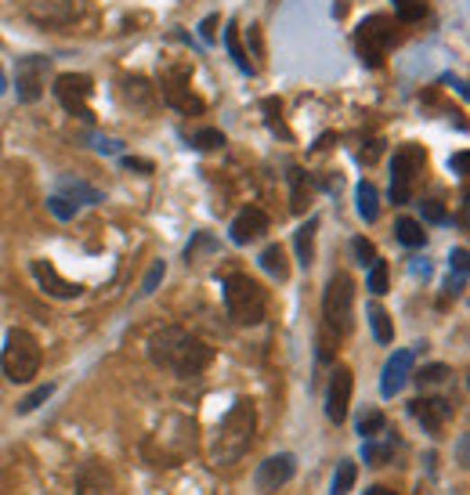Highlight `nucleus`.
<instances>
[{"instance_id":"11","label":"nucleus","mask_w":470,"mask_h":495,"mask_svg":"<svg viewBox=\"0 0 470 495\" xmlns=\"http://www.w3.org/2000/svg\"><path fill=\"white\" fill-rule=\"evenodd\" d=\"M26 15L37 26H73L84 15L80 0H26Z\"/></svg>"},{"instance_id":"1","label":"nucleus","mask_w":470,"mask_h":495,"mask_svg":"<svg viewBox=\"0 0 470 495\" xmlns=\"http://www.w3.org/2000/svg\"><path fill=\"white\" fill-rule=\"evenodd\" d=\"M149 358H152V365L170 369L181 380H192L213 362V347L181 326H163L149 337Z\"/></svg>"},{"instance_id":"37","label":"nucleus","mask_w":470,"mask_h":495,"mask_svg":"<svg viewBox=\"0 0 470 495\" xmlns=\"http://www.w3.org/2000/svg\"><path fill=\"white\" fill-rule=\"evenodd\" d=\"M48 210H51L59 220H69V217H77V202H69V199H66V195H59V192L48 199Z\"/></svg>"},{"instance_id":"41","label":"nucleus","mask_w":470,"mask_h":495,"mask_svg":"<svg viewBox=\"0 0 470 495\" xmlns=\"http://www.w3.org/2000/svg\"><path fill=\"white\" fill-rule=\"evenodd\" d=\"M463 272H456V275H448V283H445V297H459V290H463Z\"/></svg>"},{"instance_id":"6","label":"nucleus","mask_w":470,"mask_h":495,"mask_svg":"<svg viewBox=\"0 0 470 495\" xmlns=\"http://www.w3.org/2000/svg\"><path fill=\"white\" fill-rule=\"evenodd\" d=\"M355 326V283L351 275L337 272L322 293V329L333 337H348Z\"/></svg>"},{"instance_id":"16","label":"nucleus","mask_w":470,"mask_h":495,"mask_svg":"<svg viewBox=\"0 0 470 495\" xmlns=\"http://www.w3.org/2000/svg\"><path fill=\"white\" fill-rule=\"evenodd\" d=\"M409 412L423 423V430L438 434L452 416V401L448 398H416V401H409Z\"/></svg>"},{"instance_id":"28","label":"nucleus","mask_w":470,"mask_h":495,"mask_svg":"<svg viewBox=\"0 0 470 495\" xmlns=\"http://www.w3.org/2000/svg\"><path fill=\"white\" fill-rule=\"evenodd\" d=\"M384 430H387V416H384L380 409H366V412L358 416V434H362V441L380 437Z\"/></svg>"},{"instance_id":"26","label":"nucleus","mask_w":470,"mask_h":495,"mask_svg":"<svg viewBox=\"0 0 470 495\" xmlns=\"http://www.w3.org/2000/svg\"><path fill=\"white\" fill-rule=\"evenodd\" d=\"M224 48H228V55L235 58V66H240L243 73H254V62H250V55L243 51V40H240V26H235V22H231V26L224 30Z\"/></svg>"},{"instance_id":"23","label":"nucleus","mask_w":470,"mask_h":495,"mask_svg":"<svg viewBox=\"0 0 470 495\" xmlns=\"http://www.w3.org/2000/svg\"><path fill=\"white\" fill-rule=\"evenodd\" d=\"M394 235H398L402 246H409V250H420V246H427V231H423V224L412 220V217H398Z\"/></svg>"},{"instance_id":"48","label":"nucleus","mask_w":470,"mask_h":495,"mask_svg":"<svg viewBox=\"0 0 470 495\" xmlns=\"http://www.w3.org/2000/svg\"><path fill=\"white\" fill-rule=\"evenodd\" d=\"M0 94H5V73H0Z\"/></svg>"},{"instance_id":"39","label":"nucleus","mask_w":470,"mask_h":495,"mask_svg":"<svg viewBox=\"0 0 470 495\" xmlns=\"http://www.w3.org/2000/svg\"><path fill=\"white\" fill-rule=\"evenodd\" d=\"M265 112H268V123H272V130H283V134H286V127H283V105H279V98H265Z\"/></svg>"},{"instance_id":"9","label":"nucleus","mask_w":470,"mask_h":495,"mask_svg":"<svg viewBox=\"0 0 470 495\" xmlns=\"http://www.w3.org/2000/svg\"><path fill=\"white\" fill-rule=\"evenodd\" d=\"M188 69L185 66H167L163 73H159V94H163V102L167 105H174L177 112H185V116H192V112H203L206 105H203V98H195L192 94V87H188Z\"/></svg>"},{"instance_id":"19","label":"nucleus","mask_w":470,"mask_h":495,"mask_svg":"<svg viewBox=\"0 0 470 495\" xmlns=\"http://www.w3.org/2000/svg\"><path fill=\"white\" fill-rule=\"evenodd\" d=\"M120 87H123V98H127L131 105H138L141 112H152V105H156V91H152V84H149L145 76H123Z\"/></svg>"},{"instance_id":"15","label":"nucleus","mask_w":470,"mask_h":495,"mask_svg":"<svg viewBox=\"0 0 470 495\" xmlns=\"http://www.w3.org/2000/svg\"><path fill=\"white\" fill-rule=\"evenodd\" d=\"M265 231H268V213H265V210H258V206H247L240 217L231 220V228H228V235H231V242H235V246L258 242Z\"/></svg>"},{"instance_id":"42","label":"nucleus","mask_w":470,"mask_h":495,"mask_svg":"<svg viewBox=\"0 0 470 495\" xmlns=\"http://www.w3.org/2000/svg\"><path fill=\"white\" fill-rule=\"evenodd\" d=\"M448 265H452L456 272H463V275H466V250H463V246H459V250H452V257H448Z\"/></svg>"},{"instance_id":"45","label":"nucleus","mask_w":470,"mask_h":495,"mask_svg":"<svg viewBox=\"0 0 470 495\" xmlns=\"http://www.w3.org/2000/svg\"><path fill=\"white\" fill-rule=\"evenodd\" d=\"M448 166H452L456 174H463V170H466V152H456V156L448 159Z\"/></svg>"},{"instance_id":"24","label":"nucleus","mask_w":470,"mask_h":495,"mask_svg":"<svg viewBox=\"0 0 470 495\" xmlns=\"http://www.w3.org/2000/svg\"><path fill=\"white\" fill-rule=\"evenodd\" d=\"M261 268H265L272 279H279V283L290 279V261H286V250H283V246H268V250L261 254Z\"/></svg>"},{"instance_id":"14","label":"nucleus","mask_w":470,"mask_h":495,"mask_svg":"<svg viewBox=\"0 0 470 495\" xmlns=\"http://www.w3.org/2000/svg\"><path fill=\"white\" fill-rule=\"evenodd\" d=\"M30 272H33L37 286H41L48 297H55V301H77V297L84 293V286H80V283L62 279V275H59V268H55V265H48V261H33V265H30Z\"/></svg>"},{"instance_id":"44","label":"nucleus","mask_w":470,"mask_h":495,"mask_svg":"<svg viewBox=\"0 0 470 495\" xmlns=\"http://www.w3.org/2000/svg\"><path fill=\"white\" fill-rule=\"evenodd\" d=\"M123 166H131V170H152V163H149V159H134V156H127V159H123Z\"/></svg>"},{"instance_id":"47","label":"nucleus","mask_w":470,"mask_h":495,"mask_svg":"<svg viewBox=\"0 0 470 495\" xmlns=\"http://www.w3.org/2000/svg\"><path fill=\"white\" fill-rule=\"evenodd\" d=\"M459 466H466V437H459Z\"/></svg>"},{"instance_id":"18","label":"nucleus","mask_w":470,"mask_h":495,"mask_svg":"<svg viewBox=\"0 0 470 495\" xmlns=\"http://www.w3.org/2000/svg\"><path fill=\"white\" fill-rule=\"evenodd\" d=\"M409 373H412V351H394L384 365V376H380V394L384 398H394L405 383H409Z\"/></svg>"},{"instance_id":"4","label":"nucleus","mask_w":470,"mask_h":495,"mask_svg":"<svg viewBox=\"0 0 470 495\" xmlns=\"http://www.w3.org/2000/svg\"><path fill=\"white\" fill-rule=\"evenodd\" d=\"M423 174H427V148L423 145L409 141V145L394 148V159H391V202L394 206L412 202Z\"/></svg>"},{"instance_id":"43","label":"nucleus","mask_w":470,"mask_h":495,"mask_svg":"<svg viewBox=\"0 0 470 495\" xmlns=\"http://www.w3.org/2000/svg\"><path fill=\"white\" fill-rule=\"evenodd\" d=\"M95 148L98 152H120V141L116 138H95Z\"/></svg>"},{"instance_id":"29","label":"nucleus","mask_w":470,"mask_h":495,"mask_svg":"<svg viewBox=\"0 0 470 495\" xmlns=\"http://www.w3.org/2000/svg\"><path fill=\"white\" fill-rule=\"evenodd\" d=\"M290 184H294V213H304L308 210V174L301 166H290Z\"/></svg>"},{"instance_id":"2","label":"nucleus","mask_w":470,"mask_h":495,"mask_svg":"<svg viewBox=\"0 0 470 495\" xmlns=\"http://www.w3.org/2000/svg\"><path fill=\"white\" fill-rule=\"evenodd\" d=\"M254 434H258V409L250 398H240L228 416L221 419L217 434H213V445H210V459L213 466H231V463H240L250 445H254Z\"/></svg>"},{"instance_id":"46","label":"nucleus","mask_w":470,"mask_h":495,"mask_svg":"<svg viewBox=\"0 0 470 495\" xmlns=\"http://www.w3.org/2000/svg\"><path fill=\"white\" fill-rule=\"evenodd\" d=\"M366 495H398V491H394V488H384V484H376V488H369Z\"/></svg>"},{"instance_id":"21","label":"nucleus","mask_w":470,"mask_h":495,"mask_svg":"<svg viewBox=\"0 0 470 495\" xmlns=\"http://www.w3.org/2000/svg\"><path fill=\"white\" fill-rule=\"evenodd\" d=\"M315 231H319V217H308V224H301L297 235H294L301 268H312V261H315Z\"/></svg>"},{"instance_id":"13","label":"nucleus","mask_w":470,"mask_h":495,"mask_svg":"<svg viewBox=\"0 0 470 495\" xmlns=\"http://www.w3.org/2000/svg\"><path fill=\"white\" fill-rule=\"evenodd\" d=\"M294 473H297V459H294L290 452H283V455H272V459H265V463L258 466L254 484H258V491L272 495V491H279L283 484H290Z\"/></svg>"},{"instance_id":"35","label":"nucleus","mask_w":470,"mask_h":495,"mask_svg":"<svg viewBox=\"0 0 470 495\" xmlns=\"http://www.w3.org/2000/svg\"><path fill=\"white\" fill-rule=\"evenodd\" d=\"M369 290H373L376 297H384V293H387V265H384L380 257L369 265Z\"/></svg>"},{"instance_id":"49","label":"nucleus","mask_w":470,"mask_h":495,"mask_svg":"<svg viewBox=\"0 0 470 495\" xmlns=\"http://www.w3.org/2000/svg\"><path fill=\"white\" fill-rule=\"evenodd\" d=\"M0 145H5V141H0Z\"/></svg>"},{"instance_id":"32","label":"nucleus","mask_w":470,"mask_h":495,"mask_svg":"<svg viewBox=\"0 0 470 495\" xmlns=\"http://www.w3.org/2000/svg\"><path fill=\"white\" fill-rule=\"evenodd\" d=\"M192 145H195L199 152H213V148H221V145H224V134H221V130H213V127H203V130H195V134H192Z\"/></svg>"},{"instance_id":"22","label":"nucleus","mask_w":470,"mask_h":495,"mask_svg":"<svg viewBox=\"0 0 470 495\" xmlns=\"http://www.w3.org/2000/svg\"><path fill=\"white\" fill-rule=\"evenodd\" d=\"M355 199H358V213H362V220L373 224V220L380 217V195H376V184H373V181H362V184L355 188Z\"/></svg>"},{"instance_id":"36","label":"nucleus","mask_w":470,"mask_h":495,"mask_svg":"<svg viewBox=\"0 0 470 495\" xmlns=\"http://www.w3.org/2000/svg\"><path fill=\"white\" fill-rule=\"evenodd\" d=\"M351 254H355V261H358L362 268H369V265L376 261L373 242H369V238H362V235H358V238H351Z\"/></svg>"},{"instance_id":"10","label":"nucleus","mask_w":470,"mask_h":495,"mask_svg":"<svg viewBox=\"0 0 470 495\" xmlns=\"http://www.w3.org/2000/svg\"><path fill=\"white\" fill-rule=\"evenodd\" d=\"M48 73H51V58H44V55L19 58V69H15L19 102H26V105L41 102V98H44V87H48Z\"/></svg>"},{"instance_id":"34","label":"nucleus","mask_w":470,"mask_h":495,"mask_svg":"<svg viewBox=\"0 0 470 495\" xmlns=\"http://www.w3.org/2000/svg\"><path fill=\"white\" fill-rule=\"evenodd\" d=\"M51 394H55V383H44V387H37L33 394H26V398L19 401V412L26 416V412H33V409H41V405H44V401H48Z\"/></svg>"},{"instance_id":"8","label":"nucleus","mask_w":470,"mask_h":495,"mask_svg":"<svg viewBox=\"0 0 470 495\" xmlns=\"http://www.w3.org/2000/svg\"><path fill=\"white\" fill-rule=\"evenodd\" d=\"M91 76H80V73H62L55 80V98L62 102V109L69 116H80L84 123H95V112H91Z\"/></svg>"},{"instance_id":"7","label":"nucleus","mask_w":470,"mask_h":495,"mask_svg":"<svg viewBox=\"0 0 470 495\" xmlns=\"http://www.w3.org/2000/svg\"><path fill=\"white\" fill-rule=\"evenodd\" d=\"M398 44V26L391 15H369L358 33H355V48H358V58L369 66V69H380L387 51Z\"/></svg>"},{"instance_id":"38","label":"nucleus","mask_w":470,"mask_h":495,"mask_svg":"<svg viewBox=\"0 0 470 495\" xmlns=\"http://www.w3.org/2000/svg\"><path fill=\"white\" fill-rule=\"evenodd\" d=\"M163 275H167V265H163V261H156V265H152V272H149V275H145V283H141V297H152Z\"/></svg>"},{"instance_id":"31","label":"nucleus","mask_w":470,"mask_h":495,"mask_svg":"<svg viewBox=\"0 0 470 495\" xmlns=\"http://www.w3.org/2000/svg\"><path fill=\"white\" fill-rule=\"evenodd\" d=\"M394 15L402 22H420L427 15V4H423V0H394Z\"/></svg>"},{"instance_id":"40","label":"nucleus","mask_w":470,"mask_h":495,"mask_svg":"<svg viewBox=\"0 0 470 495\" xmlns=\"http://www.w3.org/2000/svg\"><path fill=\"white\" fill-rule=\"evenodd\" d=\"M213 30H217V15H206L203 26H199V37H203L206 44H213Z\"/></svg>"},{"instance_id":"3","label":"nucleus","mask_w":470,"mask_h":495,"mask_svg":"<svg viewBox=\"0 0 470 495\" xmlns=\"http://www.w3.org/2000/svg\"><path fill=\"white\" fill-rule=\"evenodd\" d=\"M224 308H228V319L235 326H261L265 311H268V297H265L261 283H254L243 272H235L224 279Z\"/></svg>"},{"instance_id":"20","label":"nucleus","mask_w":470,"mask_h":495,"mask_svg":"<svg viewBox=\"0 0 470 495\" xmlns=\"http://www.w3.org/2000/svg\"><path fill=\"white\" fill-rule=\"evenodd\" d=\"M59 195H66L69 202H87V206H98L102 202V192L95 188V184H87V181H80V177H59Z\"/></svg>"},{"instance_id":"5","label":"nucleus","mask_w":470,"mask_h":495,"mask_svg":"<svg viewBox=\"0 0 470 495\" xmlns=\"http://www.w3.org/2000/svg\"><path fill=\"white\" fill-rule=\"evenodd\" d=\"M41 344L33 333L26 329H12L5 340V351H0V369L12 383H30L41 373Z\"/></svg>"},{"instance_id":"30","label":"nucleus","mask_w":470,"mask_h":495,"mask_svg":"<svg viewBox=\"0 0 470 495\" xmlns=\"http://www.w3.org/2000/svg\"><path fill=\"white\" fill-rule=\"evenodd\" d=\"M420 217L427 224H448V210L441 199H420Z\"/></svg>"},{"instance_id":"27","label":"nucleus","mask_w":470,"mask_h":495,"mask_svg":"<svg viewBox=\"0 0 470 495\" xmlns=\"http://www.w3.org/2000/svg\"><path fill=\"white\" fill-rule=\"evenodd\" d=\"M369 326H373V337H376V344H391V340H394L391 315H387L380 304H369Z\"/></svg>"},{"instance_id":"25","label":"nucleus","mask_w":470,"mask_h":495,"mask_svg":"<svg viewBox=\"0 0 470 495\" xmlns=\"http://www.w3.org/2000/svg\"><path fill=\"white\" fill-rule=\"evenodd\" d=\"M358 481V466L351 459H340L337 470H333V481H330V495H348Z\"/></svg>"},{"instance_id":"33","label":"nucleus","mask_w":470,"mask_h":495,"mask_svg":"<svg viewBox=\"0 0 470 495\" xmlns=\"http://www.w3.org/2000/svg\"><path fill=\"white\" fill-rule=\"evenodd\" d=\"M448 376H452L448 365H423V369L416 373V383H420V387H438V383H445Z\"/></svg>"},{"instance_id":"12","label":"nucleus","mask_w":470,"mask_h":495,"mask_svg":"<svg viewBox=\"0 0 470 495\" xmlns=\"http://www.w3.org/2000/svg\"><path fill=\"white\" fill-rule=\"evenodd\" d=\"M351 391H355V380H351V369L348 365H337L333 376H330V391H326V416L330 423H344L348 419V405H351Z\"/></svg>"},{"instance_id":"17","label":"nucleus","mask_w":470,"mask_h":495,"mask_svg":"<svg viewBox=\"0 0 470 495\" xmlns=\"http://www.w3.org/2000/svg\"><path fill=\"white\" fill-rule=\"evenodd\" d=\"M77 495H120L116 477L102 463H84L77 473Z\"/></svg>"}]
</instances>
